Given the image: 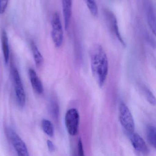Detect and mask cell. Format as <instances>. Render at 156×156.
I'll return each instance as SVG.
<instances>
[{"instance_id":"20","label":"cell","mask_w":156,"mask_h":156,"mask_svg":"<svg viewBox=\"0 0 156 156\" xmlns=\"http://www.w3.org/2000/svg\"><path fill=\"white\" fill-rule=\"evenodd\" d=\"M78 156H85L82 142L81 140H79L78 143Z\"/></svg>"},{"instance_id":"4","label":"cell","mask_w":156,"mask_h":156,"mask_svg":"<svg viewBox=\"0 0 156 156\" xmlns=\"http://www.w3.org/2000/svg\"><path fill=\"white\" fill-rule=\"evenodd\" d=\"M52 31L51 37L55 46L57 48L61 46L63 43V31L59 15L55 12L52 16L51 20Z\"/></svg>"},{"instance_id":"18","label":"cell","mask_w":156,"mask_h":156,"mask_svg":"<svg viewBox=\"0 0 156 156\" xmlns=\"http://www.w3.org/2000/svg\"><path fill=\"white\" fill-rule=\"evenodd\" d=\"M50 112L53 117L55 119H57L59 113V108L56 102L54 101L51 102L50 106Z\"/></svg>"},{"instance_id":"12","label":"cell","mask_w":156,"mask_h":156,"mask_svg":"<svg viewBox=\"0 0 156 156\" xmlns=\"http://www.w3.org/2000/svg\"><path fill=\"white\" fill-rule=\"evenodd\" d=\"M30 46L36 66L38 67H40L42 66L44 63L43 56L41 55V53L37 47L36 44L34 41L31 42Z\"/></svg>"},{"instance_id":"10","label":"cell","mask_w":156,"mask_h":156,"mask_svg":"<svg viewBox=\"0 0 156 156\" xmlns=\"http://www.w3.org/2000/svg\"><path fill=\"white\" fill-rule=\"evenodd\" d=\"M105 16L106 19L110 22V24L112 28L113 29L114 32L115 33V35L117 36L119 41L123 45H125L124 41L122 38V36L119 31V27H118V23H117V19L114 15L110 11H107L105 12Z\"/></svg>"},{"instance_id":"1","label":"cell","mask_w":156,"mask_h":156,"mask_svg":"<svg viewBox=\"0 0 156 156\" xmlns=\"http://www.w3.org/2000/svg\"><path fill=\"white\" fill-rule=\"evenodd\" d=\"M90 57L93 77L99 86L102 88L105 83L109 71L107 54L101 45L95 44L91 48Z\"/></svg>"},{"instance_id":"19","label":"cell","mask_w":156,"mask_h":156,"mask_svg":"<svg viewBox=\"0 0 156 156\" xmlns=\"http://www.w3.org/2000/svg\"><path fill=\"white\" fill-rule=\"evenodd\" d=\"M8 0H0V14H3L6 10Z\"/></svg>"},{"instance_id":"9","label":"cell","mask_w":156,"mask_h":156,"mask_svg":"<svg viewBox=\"0 0 156 156\" xmlns=\"http://www.w3.org/2000/svg\"><path fill=\"white\" fill-rule=\"evenodd\" d=\"M28 73L31 85L34 90L38 94L43 93L44 92L43 84L35 71L33 69L30 68L28 70Z\"/></svg>"},{"instance_id":"16","label":"cell","mask_w":156,"mask_h":156,"mask_svg":"<svg viewBox=\"0 0 156 156\" xmlns=\"http://www.w3.org/2000/svg\"><path fill=\"white\" fill-rule=\"evenodd\" d=\"M86 5L93 16H97L98 15V7L96 0H84Z\"/></svg>"},{"instance_id":"8","label":"cell","mask_w":156,"mask_h":156,"mask_svg":"<svg viewBox=\"0 0 156 156\" xmlns=\"http://www.w3.org/2000/svg\"><path fill=\"white\" fill-rule=\"evenodd\" d=\"M62 12L65 23V29L69 27L72 14V0H62Z\"/></svg>"},{"instance_id":"5","label":"cell","mask_w":156,"mask_h":156,"mask_svg":"<svg viewBox=\"0 0 156 156\" xmlns=\"http://www.w3.org/2000/svg\"><path fill=\"white\" fill-rule=\"evenodd\" d=\"M79 118V114L75 108H71L66 113L65 124L68 133L71 135H75L78 133Z\"/></svg>"},{"instance_id":"6","label":"cell","mask_w":156,"mask_h":156,"mask_svg":"<svg viewBox=\"0 0 156 156\" xmlns=\"http://www.w3.org/2000/svg\"><path fill=\"white\" fill-rule=\"evenodd\" d=\"M12 74L17 103L19 106L23 107L25 104V93L24 90L21 77L16 68L14 67L13 69Z\"/></svg>"},{"instance_id":"7","label":"cell","mask_w":156,"mask_h":156,"mask_svg":"<svg viewBox=\"0 0 156 156\" xmlns=\"http://www.w3.org/2000/svg\"><path fill=\"white\" fill-rule=\"evenodd\" d=\"M131 140L134 148L143 154H147L148 150L145 142L138 134L132 133L131 134Z\"/></svg>"},{"instance_id":"11","label":"cell","mask_w":156,"mask_h":156,"mask_svg":"<svg viewBox=\"0 0 156 156\" xmlns=\"http://www.w3.org/2000/svg\"><path fill=\"white\" fill-rule=\"evenodd\" d=\"M1 41H2V49L5 63L7 65L9 59L10 50H9L8 37H7L6 32L5 30H3L2 31Z\"/></svg>"},{"instance_id":"17","label":"cell","mask_w":156,"mask_h":156,"mask_svg":"<svg viewBox=\"0 0 156 156\" xmlns=\"http://www.w3.org/2000/svg\"><path fill=\"white\" fill-rule=\"evenodd\" d=\"M143 89L144 93L145 94L147 101L152 105H155L156 99L153 93L147 87H144Z\"/></svg>"},{"instance_id":"2","label":"cell","mask_w":156,"mask_h":156,"mask_svg":"<svg viewBox=\"0 0 156 156\" xmlns=\"http://www.w3.org/2000/svg\"><path fill=\"white\" fill-rule=\"evenodd\" d=\"M5 134L17 156H30L24 142L13 129L6 128Z\"/></svg>"},{"instance_id":"3","label":"cell","mask_w":156,"mask_h":156,"mask_svg":"<svg viewBox=\"0 0 156 156\" xmlns=\"http://www.w3.org/2000/svg\"><path fill=\"white\" fill-rule=\"evenodd\" d=\"M119 119L122 126L130 134L133 133L135 123L131 111L124 102L119 105Z\"/></svg>"},{"instance_id":"14","label":"cell","mask_w":156,"mask_h":156,"mask_svg":"<svg viewBox=\"0 0 156 156\" xmlns=\"http://www.w3.org/2000/svg\"><path fill=\"white\" fill-rule=\"evenodd\" d=\"M41 126L44 133L50 137L54 135V129L53 124L49 120L43 119L41 122Z\"/></svg>"},{"instance_id":"13","label":"cell","mask_w":156,"mask_h":156,"mask_svg":"<svg viewBox=\"0 0 156 156\" xmlns=\"http://www.w3.org/2000/svg\"><path fill=\"white\" fill-rule=\"evenodd\" d=\"M147 22L150 27V29L154 34H156L155 16L153 9L149 5L147 10Z\"/></svg>"},{"instance_id":"15","label":"cell","mask_w":156,"mask_h":156,"mask_svg":"<svg viewBox=\"0 0 156 156\" xmlns=\"http://www.w3.org/2000/svg\"><path fill=\"white\" fill-rule=\"evenodd\" d=\"M147 138L149 144L155 148L156 146V128L155 126H150L147 130Z\"/></svg>"},{"instance_id":"21","label":"cell","mask_w":156,"mask_h":156,"mask_svg":"<svg viewBox=\"0 0 156 156\" xmlns=\"http://www.w3.org/2000/svg\"><path fill=\"white\" fill-rule=\"evenodd\" d=\"M47 144L49 150L50 152H53V151H55V147L54 146L53 143L51 142L50 140H47Z\"/></svg>"}]
</instances>
